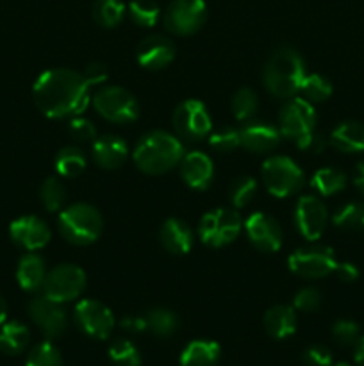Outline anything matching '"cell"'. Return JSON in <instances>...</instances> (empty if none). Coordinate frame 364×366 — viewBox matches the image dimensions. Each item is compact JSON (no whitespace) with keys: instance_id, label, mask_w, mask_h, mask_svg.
<instances>
[{"instance_id":"1","label":"cell","mask_w":364,"mask_h":366,"mask_svg":"<svg viewBox=\"0 0 364 366\" xmlns=\"http://www.w3.org/2000/svg\"><path fill=\"white\" fill-rule=\"evenodd\" d=\"M32 97L38 109L49 118L77 117L88 107L91 86L84 75L68 68H52L36 79Z\"/></svg>"},{"instance_id":"2","label":"cell","mask_w":364,"mask_h":366,"mask_svg":"<svg viewBox=\"0 0 364 366\" xmlns=\"http://www.w3.org/2000/svg\"><path fill=\"white\" fill-rule=\"evenodd\" d=\"M136 167L150 175H161L181 164L184 157V147L177 136L166 131H150L136 143L134 152Z\"/></svg>"},{"instance_id":"3","label":"cell","mask_w":364,"mask_h":366,"mask_svg":"<svg viewBox=\"0 0 364 366\" xmlns=\"http://www.w3.org/2000/svg\"><path fill=\"white\" fill-rule=\"evenodd\" d=\"M305 77V63L291 46H280L268 59L263 70V82L277 99H291L298 93Z\"/></svg>"},{"instance_id":"4","label":"cell","mask_w":364,"mask_h":366,"mask_svg":"<svg viewBox=\"0 0 364 366\" xmlns=\"http://www.w3.org/2000/svg\"><path fill=\"white\" fill-rule=\"evenodd\" d=\"M61 236L71 245H91L100 238L103 229L102 214L91 204H71L57 218Z\"/></svg>"},{"instance_id":"5","label":"cell","mask_w":364,"mask_h":366,"mask_svg":"<svg viewBox=\"0 0 364 366\" xmlns=\"http://www.w3.org/2000/svg\"><path fill=\"white\" fill-rule=\"evenodd\" d=\"M263 181L271 195L285 199L300 192L305 182V175L291 157L273 156L263 163Z\"/></svg>"},{"instance_id":"6","label":"cell","mask_w":364,"mask_h":366,"mask_svg":"<svg viewBox=\"0 0 364 366\" xmlns=\"http://www.w3.org/2000/svg\"><path fill=\"white\" fill-rule=\"evenodd\" d=\"M98 114L113 124H132L139 117V104L131 92L120 86H103L93 95Z\"/></svg>"},{"instance_id":"7","label":"cell","mask_w":364,"mask_h":366,"mask_svg":"<svg viewBox=\"0 0 364 366\" xmlns=\"http://www.w3.org/2000/svg\"><path fill=\"white\" fill-rule=\"evenodd\" d=\"M241 227L243 222L238 211L218 207L202 217L198 225V238L207 247L220 249L234 242L241 232Z\"/></svg>"},{"instance_id":"8","label":"cell","mask_w":364,"mask_h":366,"mask_svg":"<svg viewBox=\"0 0 364 366\" xmlns=\"http://www.w3.org/2000/svg\"><path fill=\"white\" fill-rule=\"evenodd\" d=\"M86 288V274L75 264H59L54 270L46 272L41 292L46 299L54 302H71L82 295Z\"/></svg>"},{"instance_id":"9","label":"cell","mask_w":364,"mask_h":366,"mask_svg":"<svg viewBox=\"0 0 364 366\" xmlns=\"http://www.w3.org/2000/svg\"><path fill=\"white\" fill-rule=\"evenodd\" d=\"M289 270L303 279H321L334 274L338 259L330 247L310 245L295 250L288 259Z\"/></svg>"},{"instance_id":"10","label":"cell","mask_w":364,"mask_h":366,"mask_svg":"<svg viewBox=\"0 0 364 366\" xmlns=\"http://www.w3.org/2000/svg\"><path fill=\"white\" fill-rule=\"evenodd\" d=\"M207 20L203 0H173L163 14V24L171 34L191 36L202 29Z\"/></svg>"},{"instance_id":"11","label":"cell","mask_w":364,"mask_h":366,"mask_svg":"<svg viewBox=\"0 0 364 366\" xmlns=\"http://www.w3.org/2000/svg\"><path fill=\"white\" fill-rule=\"evenodd\" d=\"M74 320L86 336L100 342L109 338L116 325L113 311L106 304L93 299H84L75 306Z\"/></svg>"},{"instance_id":"12","label":"cell","mask_w":364,"mask_h":366,"mask_svg":"<svg viewBox=\"0 0 364 366\" xmlns=\"http://www.w3.org/2000/svg\"><path fill=\"white\" fill-rule=\"evenodd\" d=\"M173 127L178 138L200 142L209 136L213 122L207 113V107L200 100H184L173 111Z\"/></svg>"},{"instance_id":"13","label":"cell","mask_w":364,"mask_h":366,"mask_svg":"<svg viewBox=\"0 0 364 366\" xmlns=\"http://www.w3.org/2000/svg\"><path fill=\"white\" fill-rule=\"evenodd\" d=\"M314 125H316V111L313 104L303 100L302 97L288 99L278 113V131L285 138L298 139L300 136L313 131Z\"/></svg>"},{"instance_id":"14","label":"cell","mask_w":364,"mask_h":366,"mask_svg":"<svg viewBox=\"0 0 364 366\" xmlns=\"http://www.w3.org/2000/svg\"><path fill=\"white\" fill-rule=\"evenodd\" d=\"M29 317L34 322L36 327L49 340L61 338L66 332L68 317L63 310V304L54 302L45 295L34 297L27 306Z\"/></svg>"},{"instance_id":"15","label":"cell","mask_w":364,"mask_h":366,"mask_svg":"<svg viewBox=\"0 0 364 366\" xmlns=\"http://www.w3.org/2000/svg\"><path fill=\"white\" fill-rule=\"evenodd\" d=\"M327 206L323 200L314 195H303L296 202L295 224L300 234L309 242H316L321 238L327 227Z\"/></svg>"},{"instance_id":"16","label":"cell","mask_w":364,"mask_h":366,"mask_svg":"<svg viewBox=\"0 0 364 366\" xmlns=\"http://www.w3.org/2000/svg\"><path fill=\"white\" fill-rule=\"evenodd\" d=\"M9 236L14 245L29 250V252H34V250L43 249L50 242L52 232L41 218L27 214V217H20L11 222Z\"/></svg>"},{"instance_id":"17","label":"cell","mask_w":364,"mask_h":366,"mask_svg":"<svg viewBox=\"0 0 364 366\" xmlns=\"http://www.w3.org/2000/svg\"><path fill=\"white\" fill-rule=\"evenodd\" d=\"M250 243L261 252H277L282 245V229L273 217L266 213L250 214L245 224Z\"/></svg>"},{"instance_id":"18","label":"cell","mask_w":364,"mask_h":366,"mask_svg":"<svg viewBox=\"0 0 364 366\" xmlns=\"http://www.w3.org/2000/svg\"><path fill=\"white\" fill-rule=\"evenodd\" d=\"M175 43L163 34H152L138 46V63L146 70H163L175 59Z\"/></svg>"},{"instance_id":"19","label":"cell","mask_w":364,"mask_h":366,"mask_svg":"<svg viewBox=\"0 0 364 366\" xmlns=\"http://www.w3.org/2000/svg\"><path fill=\"white\" fill-rule=\"evenodd\" d=\"M239 136H241V145L246 150L256 154L271 152L277 149L280 143V131L275 125L266 124L261 120H248L241 129H239Z\"/></svg>"},{"instance_id":"20","label":"cell","mask_w":364,"mask_h":366,"mask_svg":"<svg viewBox=\"0 0 364 366\" xmlns=\"http://www.w3.org/2000/svg\"><path fill=\"white\" fill-rule=\"evenodd\" d=\"M181 175L186 184L193 189H206L213 182L214 164L207 154L189 152L181 161Z\"/></svg>"},{"instance_id":"21","label":"cell","mask_w":364,"mask_h":366,"mask_svg":"<svg viewBox=\"0 0 364 366\" xmlns=\"http://www.w3.org/2000/svg\"><path fill=\"white\" fill-rule=\"evenodd\" d=\"M91 156L93 161L103 170H116L125 163L128 156L127 143L120 136H102V138H96L93 142Z\"/></svg>"},{"instance_id":"22","label":"cell","mask_w":364,"mask_h":366,"mask_svg":"<svg viewBox=\"0 0 364 366\" xmlns=\"http://www.w3.org/2000/svg\"><path fill=\"white\" fill-rule=\"evenodd\" d=\"M159 239L168 252L184 256V254H188L191 250L193 242H195V234H193V229L186 222L178 220V218H168L161 225Z\"/></svg>"},{"instance_id":"23","label":"cell","mask_w":364,"mask_h":366,"mask_svg":"<svg viewBox=\"0 0 364 366\" xmlns=\"http://www.w3.org/2000/svg\"><path fill=\"white\" fill-rule=\"evenodd\" d=\"M264 329L275 340H285L295 335L298 318L293 306H273L263 318Z\"/></svg>"},{"instance_id":"24","label":"cell","mask_w":364,"mask_h":366,"mask_svg":"<svg viewBox=\"0 0 364 366\" xmlns=\"http://www.w3.org/2000/svg\"><path fill=\"white\" fill-rule=\"evenodd\" d=\"M330 145L339 152L357 154L364 152V125L360 122H343L332 131L328 138Z\"/></svg>"},{"instance_id":"25","label":"cell","mask_w":364,"mask_h":366,"mask_svg":"<svg viewBox=\"0 0 364 366\" xmlns=\"http://www.w3.org/2000/svg\"><path fill=\"white\" fill-rule=\"evenodd\" d=\"M221 347L213 340H195L181 354L182 366H216L220 363Z\"/></svg>"},{"instance_id":"26","label":"cell","mask_w":364,"mask_h":366,"mask_svg":"<svg viewBox=\"0 0 364 366\" xmlns=\"http://www.w3.org/2000/svg\"><path fill=\"white\" fill-rule=\"evenodd\" d=\"M46 277V267L45 261L36 254H25L20 259L16 268V279L18 285L25 292H38L41 290L43 282Z\"/></svg>"},{"instance_id":"27","label":"cell","mask_w":364,"mask_h":366,"mask_svg":"<svg viewBox=\"0 0 364 366\" xmlns=\"http://www.w3.org/2000/svg\"><path fill=\"white\" fill-rule=\"evenodd\" d=\"M31 342V332L21 322H4L0 327V352L6 356H18Z\"/></svg>"},{"instance_id":"28","label":"cell","mask_w":364,"mask_h":366,"mask_svg":"<svg viewBox=\"0 0 364 366\" xmlns=\"http://www.w3.org/2000/svg\"><path fill=\"white\" fill-rule=\"evenodd\" d=\"M54 167L61 177H79L86 170V154L77 147H63L54 159Z\"/></svg>"},{"instance_id":"29","label":"cell","mask_w":364,"mask_h":366,"mask_svg":"<svg viewBox=\"0 0 364 366\" xmlns=\"http://www.w3.org/2000/svg\"><path fill=\"white\" fill-rule=\"evenodd\" d=\"M145 318L146 329L152 335H156L157 338H171L178 331V325H181V320H178L177 315L170 310H164V307L150 310L145 315Z\"/></svg>"},{"instance_id":"30","label":"cell","mask_w":364,"mask_h":366,"mask_svg":"<svg viewBox=\"0 0 364 366\" xmlns=\"http://www.w3.org/2000/svg\"><path fill=\"white\" fill-rule=\"evenodd\" d=\"M310 186L321 197H330L346 188V175L338 168H320L310 179Z\"/></svg>"},{"instance_id":"31","label":"cell","mask_w":364,"mask_h":366,"mask_svg":"<svg viewBox=\"0 0 364 366\" xmlns=\"http://www.w3.org/2000/svg\"><path fill=\"white\" fill-rule=\"evenodd\" d=\"M125 16V6L121 0H95L93 20L106 29H113L121 24Z\"/></svg>"},{"instance_id":"32","label":"cell","mask_w":364,"mask_h":366,"mask_svg":"<svg viewBox=\"0 0 364 366\" xmlns=\"http://www.w3.org/2000/svg\"><path fill=\"white\" fill-rule=\"evenodd\" d=\"M298 93L303 100L310 104H318L327 100L332 95V84L325 75L321 74H305L302 84H300Z\"/></svg>"},{"instance_id":"33","label":"cell","mask_w":364,"mask_h":366,"mask_svg":"<svg viewBox=\"0 0 364 366\" xmlns=\"http://www.w3.org/2000/svg\"><path fill=\"white\" fill-rule=\"evenodd\" d=\"M335 227L346 231H364V204L348 202L339 207L332 218Z\"/></svg>"},{"instance_id":"34","label":"cell","mask_w":364,"mask_h":366,"mask_svg":"<svg viewBox=\"0 0 364 366\" xmlns=\"http://www.w3.org/2000/svg\"><path fill=\"white\" fill-rule=\"evenodd\" d=\"M39 199H41L43 206L50 213H56L64 207L66 202V188L63 186V182L56 177H49L39 188Z\"/></svg>"},{"instance_id":"35","label":"cell","mask_w":364,"mask_h":366,"mask_svg":"<svg viewBox=\"0 0 364 366\" xmlns=\"http://www.w3.org/2000/svg\"><path fill=\"white\" fill-rule=\"evenodd\" d=\"M25 366H63V354L54 343L41 342L29 350Z\"/></svg>"},{"instance_id":"36","label":"cell","mask_w":364,"mask_h":366,"mask_svg":"<svg viewBox=\"0 0 364 366\" xmlns=\"http://www.w3.org/2000/svg\"><path fill=\"white\" fill-rule=\"evenodd\" d=\"M109 357L116 366H141V352L131 340H114L109 347Z\"/></svg>"},{"instance_id":"37","label":"cell","mask_w":364,"mask_h":366,"mask_svg":"<svg viewBox=\"0 0 364 366\" xmlns=\"http://www.w3.org/2000/svg\"><path fill=\"white\" fill-rule=\"evenodd\" d=\"M257 95L253 89L241 88L234 93L231 100V109L234 114L236 120L239 122H248L257 111Z\"/></svg>"},{"instance_id":"38","label":"cell","mask_w":364,"mask_h":366,"mask_svg":"<svg viewBox=\"0 0 364 366\" xmlns=\"http://www.w3.org/2000/svg\"><path fill=\"white\" fill-rule=\"evenodd\" d=\"M128 16L136 25L141 27H152L157 24L161 16V9L153 0H132L128 4Z\"/></svg>"},{"instance_id":"39","label":"cell","mask_w":364,"mask_h":366,"mask_svg":"<svg viewBox=\"0 0 364 366\" xmlns=\"http://www.w3.org/2000/svg\"><path fill=\"white\" fill-rule=\"evenodd\" d=\"M256 192H257L256 179L248 177V175H241V177L232 181L231 188H228V199H231L232 206H234L236 209H241V207H246L250 202H252Z\"/></svg>"},{"instance_id":"40","label":"cell","mask_w":364,"mask_h":366,"mask_svg":"<svg viewBox=\"0 0 364 366\" xmlns=\"http://www.w3.org/2000/svg\"><path fill=\"white\" fill-rule=\"evenodd\" d=\"M332 338L341 347H355L363 335L359 324L353 320H338L332 325Z\"/></svg>"},{"instance_id":"41","label":"cell","mask_w":364,"mask_h":366,"mask_svg":"<svg viewBox=\"0 0 364 366\" xmlns=\"http://www.w3.org/2000/svg\"><path fill=\"white\" fill-rule=\"evenodd\" d=\"M209 145L216 152H232L241 145V136L238 129L221 127L209 136Z\"/></svg>"},{"instance_id":"42","label":"cell","mask_w":364,"mask_h":366,"mask_svg":"<svg viewBox=\"0 0 364 366\" xmlns=\"http://www.w3.org/2000/svg\"><path fill=\"white\" fill-rule=\"evenodd\" d=\"M321 302H323V295L318 288H313V286H307V288H302L293 299V307L298 311H303V313H314L321 307Z\"/></svg>"},{"instance_id":"43","label":"cell","mask_w":364,"mask_h":366,"mask_svg":"<svg viewBox=\"0 0 364 366\" xmlns=\"http://www.w3.org/2000/svg\"><path fill=\"white\" fill-rule=\"evenodd\" d=\"M68 134L77 143H91L96 139V127L88 118L75 117L68 124Z\"/></svg>"},{"instance_id":"44","label":"cell","mask_w":364,"mask_h":366,"mask_svg":"<svg viewBox=\"0 0 364 366\" xmlns=\"http://www.w3.org/2000/svg\"><path fill=\"white\" fill-rule=\"evenodd\" d=\"M332 361L334 356L325 345H310L303 350V363L307 366H332Z\"/></svg>"},{"instance_id":"45","label":"cell","mask_w":364,"mask_h":366,"mask_svg":"<svg viewBox=\"0 0 364 366\" xmlns=\"http://www.w3.org/2000/svg\"><path fill=\"white\" fill-rule=\"evenodd\" d=\"M327 143L328 139L325 138L323 134L314 131V129L296 139V147H298L302 152H307V154H321L325 149H327Z\"/></svg>"},{"instance_id":"46","label":"cell","mask_w":364,"mask_h":366,"mask_svg":"<svg viewBox=\"0 0 364 366\" xmlns=\"http://www.w3.org/2000/svg\"><path fill=\"white\" fill-rule=\"evenodd\" d=\"M84 79L89 86H98L102 82H106L109 79V70L103 63H91L88 64V68L84 70Z\"/></svg>"},{"instance_id":"47","label":"cell","mask_w":364,"mask_h":366,"mask_svg":"<svg viewBox=\"0 0 364 366\" xmlns=\"http://www.w3.org/2000/svg\"><path fill=\"white\" fill-rule=\"evenodd\" d=\"M120 327L123 331L132 332V335H139V332L148 331L146 329V318L145 317H125L120 320Z\"/></svg>"},{"instance_id":"48","label":"cell","mask_w":364,"mask_h":366,"mask_svg":"<svg viewBox=\"0 0 364 366\" xmlns=\"http://www.w3.org/2000/svg\"><path fill=\"white\" fill-rule=\"evenodd\" d=\"M334 274L345 282H353L357 281V277H359V270H357L355 264L352 263H338Z\"/></svg>"},{"instance_id":"49","label":"cell","mask_w":364,"mask_h":366,"mask_svg":"<svg viewBox=\"0 0 364 366\" xmlns=\"http://www.w3.org/2000/svg\"><path fill=\"white\" fill-rule=\"evenodd\" d=\"M353 184L364 195V161H360L355 167V174H353Z\"/></svg>"},{"instance_id":"50","label":"cell","mask_w":364,"mask_h":366,"mask_svg":"<svg viewBox=\"0 0 364 366\" xmlns=\"http://www.w3.org/2000/svg\"><path fill=\"white\" fill-rule=\"evenodd\" d=\"M353 360H355L357 366H364V336L359 340L355 345V352H353Z\"/></svg>"},{"instance_id":"51","label":"cell","mask_w":364,"mask_h":366,"mask_svg":"<svg viewBox=\"0 0 364 366\" xmlns=\"http://www.w3.org/2000/svg\"><path fill=\"white\" fill-rule=\"evenodd\" d=\"M6 318H7V304L6 300L2 299V295H0V325L6 322Z\"/></svg>"},{"instance_id":"52","label":"cell","mask_w":364,"mask_h":366,"mask_svg":"<svg viewBox=\"0 0 364 366\" xmlns=\"http://www.w3.org/2000/svg\"><path fill=\"white\" fill-rule=\"evenodd\" d=\"M332 366H352L350 363H335V365H332Z\"/></svg>"}]
</instances>
